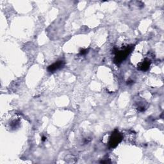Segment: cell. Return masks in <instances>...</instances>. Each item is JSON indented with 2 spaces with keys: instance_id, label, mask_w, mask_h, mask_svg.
Wrapping results in <instances>:
<instances>
[{
  "instance_id": "obj_1",
  "label": "cell",
  "mask_w": 164,
  "mask_h": 164,
  "mask_svg": "<svg viewBox=\"0 0 164 164\" xmlns=\"http://www.w3.org/2000/svg\"><path fill=\"white\" fill-rule=\"evenodd\" d=\"M120 140H121V137L120 134L119 133H116L114 134L113 136L110 138V144L112 147H115Z\"/></svg>"
},
{
  "instance_id": "obj_2",
  "label": "cell",
  "mask_w": 164,
  "mask_h": 164,
  "mask_svg": "<svg viewBox=\"0 0 164 164\" xmlns=\"http://www.w3.org/2000/svg\"><path fill=\"white\" fill-rule=\"evenodd\" d=\"M63 66V62L62 61H59L57 62L56 63H54L53 65H51V66L48 67V70L50 72H53L56 71L57 69H59L60 67Z\"/></svg>"
}]
</instances>
